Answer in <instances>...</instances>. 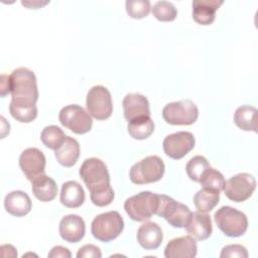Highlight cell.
<instances>
[{"label":"cell","instance_id":"obj_14","mask_svg":"<svg viewBox=\"0 0 258 258\" xmlns=\"http://www.w3.org/2000/svg\"><path fill=\"white\" fill-rule=\"evenodd\" d=\"M58 232L66 242L78 243L85 236L86 225L80 216L74 214L67 215L59 222Z\"/></svg>","mask_w":258,"mask_h":258},{"label":"cell","instance_id":"obj_13","mask_svg":"<svg viewBox=\"0 0 258 258\" xmlns=\"http://www.w3.org/2000/svg\"><path fill=\"white\" fill-rule=\"evenodd\" d=\"M45 161L44 154L34 147L23 150L19 156V166L30 181L45 174Z\"/></svg>","mask_w":258,"mask_h":258},{"label":"cell","instance_id":"obj_1","mask_svg":"<svg viewBox=\"0 0 258 258\" xmlns=\"http://www.w3.org/2000/svg\"><path fill=\"white\" fill-rule=\"evenodd\" d=\"M12 102L34 105L38 100V89L34 73L26 68H18L10 75Z\"/></svg>","mask_w":258,"mask_h":258},{"label":"cell","instance_id":"obj_32","mask_svg":"<svg viewBox=\"0 0 258 258\" xmlns=\"http://www.w3.org/2000/svg\"><path fill=\"white\" fill-rule=\"evenodd\" d=\"M153 16L159 21H172L176 18L177 10L169 1H157L152 7Z\"/></svg>","mask_w":258,"mask_h":258},{"label":"cell","instance_id":"obj_35","mask_svg":"<svg viewBox=\"0 0 258 258\" xmlns=\"http://www.w3.org/2000/svg\"><path fill=\"white\" fill-rule=\"evenodd\" d=\"M78 258H101L102 253L99 247L93 245V244H87L81 247L77 253Z\"/></svg>","mask_w":258,"mask_h":258},{"label":"cell","instance_id":"obj_4","mask_svg":"<svg viewBox=\"0 0 258 258\" xmlns=\"http://www.w3.org/2000/svg\"><path fill=\"white\" fill-rule=\"evenodd\" d=\"M158 205V195L151 191H141L128 198L124 203V209L130 219L136 222H144L155 215Z\"/></svg>","mask_w":258,"mask_h":258},{"label":"cell","instance_id":"obj_17","mask_svg":"<svg viewBox=\"0 0 258 258\" xmlns=\"http://www.w3.org/2000/svg\"><path fill=\"white\" fill-rule=\"evenodd\" d=\"M187 234L191 236L195 240H206L212 235L213 227H212V220L207 213L202 212H194L184 226Z\"/></svg>","mask_w":258,"mask_h":258},{"label":"cell","instance_id":"obj_12","mask_svg":"<svg viewBox=\"0 0 258 258\" xmlns=\"http://www.w3.org/2000/svg\"><path fill=\"white\" fill-rule=\"evenodd\" d=\"M196 144L192 133L187 131H178L167 135L163 142L164 153L172 159H180L185 156Z\"/></svg>","mask_w":258,"mask_h":258},{"label":"cell","instance_id":"obj_23","mask_svg":"<svg viewBox=\"0 0 258 258\" xmlns=\"http://www.w3.org/2000/svg\"><path fill=\"white\" fill-rule=\"evenodd\" d=\"M31 189L34 197L40 202H50L57 194L55 181L45 174H42L31 181Z\"/></svg>","mask_w":258,"mask_h":258},{"label":"cell","instance_id":"obj_34","mask_svg":"<svg viewBox=\"0 0 258 258\" xmlns=\"http://www.w3.org/2000/svg\"><path fill=\"white\" fill-rule=\"evenodd\" d=\"M221 258H247L248 252L246 248L239 244H231L225 246L220 254Z\"/></svg>","mask_w":258,"mask_h":258},{"label":"cell","instance_id":"obj_31","mask_svg":"<svg viewBox=\"0 0 258 258\" xmlns=\"http://www.w3.org/2000/svg\"><path fill=\"white\" fill-rule=\"evenodd\" d=\"M200 183L203 187L214 189L220 192L224 188L225 178L219 170L210 167L202 176Z\"/></svg>","mask_w":258,"mask_h":258},{"label":"cell","instance_id":"obj_7","mask_svg":"<svg viewBox=\"0 0 258 258\" xmlns=\"http://www.w3.org/2000/svg\"><path fill=\"white\" fill-rule=\"evenodd\" d=\"M164 121L171 125H191L199 117V109L190 100L168 103L162 109Z\"/></svg>","mask_w":258,"mask_h":258},{"label":"cell","instance_id":"obj_18","mask_svg":"<svg viewBox=\"0 0 258 258\" xmlns=\"http://www.w3.org/2000/svg\"><path fill=\"white\" fill-rule=\"evenodd\" d=\"M223 3V0H194L191 2L194 20L202 25L212 24L216 17V11Z\"/></svg>","mask_w":258,"mask_h":258},{"label":"cell","instance_id":"obj_26","mask_svg":"<svg viewBox=\"0 0 258 258\" xmlns=\"http://www.w3.org/2000/svg\"><path fill=\"white\" fill-rule=\"evenodd\" d=\"M220 192L214 189L203 187L194 196V204L199 212L209 213L219 203Z\"/></svg>","mask_w":258,"mask_h":258},{"label":"cell","instance_id":"obj_5","mask_svg":"<svg viewBox=\"0 0 258 258\" xmlns=\"http://www.w3.org/2000/svg\"><path fill=\"white\" fill-rule=\"evenodd\" d=\"M124 229V221L116 211L103 213L95 217L91 225L94 238L101 242H110L116 239Z\"/></svg>","mask_w":258,"mask_h":258},{"label":"cell","instance_id":"obj_33","mask_svg":"<svg viewBox=\"0 0 258 258\" xmlns=\"http://www.w3.org/2000/svg\"><path fill=\"white\" fill-rule=\"evenodd\" d=\"M125 7L128 15L134 19H141L146 17L150 12L149 0H127Z\"/></svg>","mask_w":258,"mask_h":258},{"label":"cell","instance_id":"obj_6","mask_svg":"<svg viewBox=\"0 0 258 258\" xmlns=\"http://www.w3.org/2000/svg\"><path fill=\"white\" fill-rule=\"evenodd\" d=\"M191 211L181 203L176 202L172 198L165 195H158V205L155 215L162 217L174 228H184L187 224Z\"/></svg>","mask_w":258,"mask_h":258},{"label":"cell","instance_id":"obj_16","mask_svg":"<svg viewBox=\"0 0 258 258\" xmlns=\"http://www.w3.org/2000/svg\"><path fill=\"white\" fill-rule=\"evenodd\" d=\"M122 107L124 117L128 122L139 117L150 116L149 102L147 98L138 93L127 94L122 101Z\"/></svg>","mask_w":258,"mask_h":258},{"label":"cell","instance_id":"obj_22","mask_svg":"<svg viewBox=\"0 0 258 258\" xmlns=\"http://www.w3.org/2000/svg\"><path fill=\"white\" fill-rule=\"evenodd\" d=\"M54 155L59 164L71 167L76 164L80 156V144L75 138L67 136L61 145L54 150Z\"/></svg>","mask_w":258,"mask_h":258},{"label":"cell","instance_id":"obj_11","mask_svg":"<svg viewBox=\"0 0 258 258\" xmlns=\"http://www.w3.org/2000/svg\"><path fill=\"white\" fill-rule=\"evenodd\" d=\"M79 173L88 189L104 183H110L108 168L104 161L97 157L87 158L81 165Z\"/></svg>","mask_w":258,"mask_h":258},{"label":"cell","instance_id":"obj_29","mask_svg":"<svg viewBox=\"0 0 258 258\" xmlns=\"http://www.w3.org/2000/svg\"><path fill=\"white\" fill-rule=\"evenodd\" d=\"M90 198L94 205L98 207H106L113 202L114 190L110 183H104L89 189Z\"/></svg>","mask_w":258,"mask_h":258},{"label":"cell","instance_id":"obj_20","mask_svg":"<svg viewBox=\"0 0 258 258\" xmlns=\"http://www.w3.org/2000/svg\"><path fill=\"white\" fill-rule=\"evenodd\" d=\"M31 200L22 190H13L6 195L4 199L5 210L12 216L23 217L31 210Z\"/></svg>","mask_w":258,"mask_h":258},{"label":"cell","instance_id":"obj_37","mask_svg":"<svg viewBox=\"0 0 258 258\" xmlns=\"http://www.w3.org/2000/svg\"><path fill=\"white\" fill-rule=\"evenodd\" d=\"M10 76L2 75L1 76V97H5L7 94L10 93Z\"/></svg>","mask_w":258,"mask_h":258},{"label":"cell","instance_id":"obj_10","mask_svg":"<svg viewBox=\"0 0 258 258\" xmlns=\"http://www.w3.org/2000/svg\"><path fill=\"white\" fill-rule=\"evenodd\" d=\"M255 188V177L250 173L242 172L225 181L223 190L229 200L236 203H241L248 200L254 192Z\"/></svg>","mask_w":258,"mask_h":258},{"label":"cell","instance_id":"obj_28","mask_svg":"<svg viewBox=\"0 0 258 258\" xmlns=\"http://www.w3.org/2000/svg\"><path fill=\"white\" fill-rule=\"evenodd\" d=\"M9 112L11 116L19 122L29 123L32 122L37 116V107L36 105H26L10 102Z\"/></svg>","mask_w":258,"mask_h":258},{"label":"cell","instance_id":"obj_36","mask_svg":"<svg viewBox=\"0 0 258 258\" xmlns=\"http://www.w3.org/2000/svg\"><path fill=\"white\" fill-rule=\"evenodd\" d=\"M49 258H70L72 256L70 250L62 246H54L47 255Z\"/></svg>","mask_w":258,"mask_h":258},{"label":"cell","instance_id":"obj_30","mask_svg":"<svg viewBox=\"0 0 258 258\" xmlns=\"http://www.w3.org/2000/svg\"><path fill=\"white\" fill-rule=\"evenodd\" d=\"M210 167L211 166H210L208 160L204 156L196 155L187 161V163L185 165V170H186L188 177L191 180H194L196 182H200L202 176Z\"/></svg>","mask_w":258,"mask_h":258},{"label":"cell","instance_id":"obj_27","mask_svg":"<svg viewBox=\"0 0 258 258\" xmlns=\"http://www.w3.org/2000/svg\"><path fill=\"white\" fill-rule=\"evenodd\" d=\"M64 132L55 125H49L42 129L40 134L41 142L49 149H57L66 139Z\"/></svg>","mask_w":258,"mask_h":258},{"label":"cell","instance_id":"obj_24","mask_svg":"<svg viewBox=\"0 0 258 258\" xmlns=\"http://www.w3.org/2000/svg\"><path fill=\"white\" fill-rule=\"evenodd\" d=\"M235 124L244 131L257 132V109L250 105H243L234 113Z\"/></svg>","mask_w":258,"mask_h":258},{"label":"cell","instance_id":"obj_25","mask_svg":"<svg viewBox=\"0 0 258 258\" xmlns=\"http://www.w3.org/2000/svg\"><path fill=\"white\" fill-rule=\"evenodd\" d=\"M129 135L137 140L148 138L154 131V122L150 116H143L128 122Z\"/></svg>","mask_w":258,"mask_h":258},{"label":"cell","instance_id":"obj_3","mask_svg":"<svg viewBox=\"0 0 258 258\" xmlns=\"http://www.w3.org/2000/svg\"><path fill=\"white\" fill-rule=\"evenodd\" d=\"M214 219L218 228L228 237H240L248 228L246 215L230 206L221 207L215 213Z\"/></svg>","mask_w":258,"mask_h":258},{"label":"cell","instance_id":"obj_19","mask_svg":"<svg viewBox=\"0 0 258 258\" xmlns=\"http://www.w3.org/2000/svg\"><path fill=\"white\" fill-rule=\"evenodd\" d=\"M136 237L141 247L146 250H154L162 243L163 234L156 223L146 222L139 227Z\"/></svg>","mask_w":258,"mask_h":258},{"label":"cell","instance_id":"obj_8","mask_svg":"<svg viewBox=\"0 0 258 258\" xmlns=\"http://www.w3.org/2000/svg\"><path fill=\"white\" fill-rule=\"evenodd\" d=\"M86 106L91 117L97 120L108 119L113 112L111 93L104 86L92 87L87 94Z\"/></svg>","mask_w":258,"mask_h":258},{"label":"cell","instance_id":"obj_21","mask_svg":"<svg viewBox=\"0 0 258 258\" xmlns=\"http://www.w3.org/2000/svg\"><path fill=\"white\" fill-rule=\"evenodd\" d=\"M85 202V191L82 185L75 181L69 180L61 185L60 203L70 209L81 207Z\"/></svg>","mask_w":258,"mask_h":258},{"label":"cell","instance_id":"obj_2","mask_svg":"<svg viewBox=\"0 0 258 258\" xmlns=\"http://www.w3.org/2000/svg\"><path fill=\"white\" fill-rule=\"evenodd\" d=\"M164 170L162 159L156 155H149L131 166L129 177L135 184H146L160 180Z\"/></svg>","mask_w":258,"mask_h":258},{"label":"cell","instance_id":"obj_15","mask_svg":"<svg viewBox=\"0 0 258 258\" xmlns=\"http://www.w3.org/2000/svg\"><path fill=\"white\" fill-rule=\"evenodd\" d=\"M197 252L196 240L188 235L170 240L164 249V256L166 258H194Z\"/></svg>","mask_w":258,"mask_h":258},{"label":"cell","instance_id":"obj_9","mask_svg":"<svg viewBox=\"0 0 258 258\" xmlns=\"http://www.w3.org/2000/svg\"><path fill=\"white\" fill-rule=\"evenodd\" d=\"M60 124L76 134H85L92 129L93 120L91 115L81 106L68 105L59 111Z\"/></svg>","mask_w":258,"mask_h":258},{"label":"cell","instance_id":"obj_39","mask_svg":"<svg viewBox=\"0 0 258 258\" xmlns=\"http://www.w3.org/2000/svg\"><path fill=\"white\" fill-rule=\"evenodd\" d=\"M48 3H49V1H44V2L37 1V0L36 1H21V4L29 9H37V8H40V7L48 4Z\"/></svg>","mask_w":258,"mask_h":258},{"label":"cell","instance_id":"obj_38","mask_svg":"<svg viewBox=\"0 0 258 258\" xmlns=\"http://www.w3.org/2000/svg\"><path fill=\"white\" fill-rule=\"evenodd\" d=\"M0 250H1V256L2 257H16L17 256L16 249L10 244L2 245L0 247Z\"/></svg>","mask_w":258,"mask_h":258}]
</instances>
